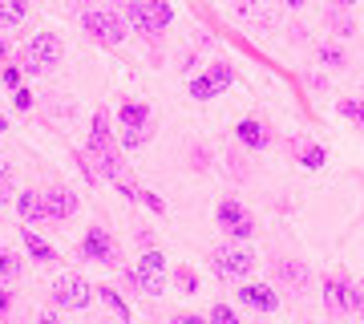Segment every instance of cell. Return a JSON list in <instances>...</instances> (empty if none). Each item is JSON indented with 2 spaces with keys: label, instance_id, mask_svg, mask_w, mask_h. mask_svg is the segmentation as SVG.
<instances>
[{
  "label": "cell",
  "instance_id": "6da1fadb",
  "mask_svg": "<svg viewBox=\"0 0 364 324\" xmlns=\"http://www.w3.org/2000/svg\"><path fill=\"white\" fill-rule=\"evenodd\" d=\"M90 158L102 167L105 179H114L122 191L130 194V199H138V191H134V182L122 179V155H117L114 138H109V117H105V110H97V117H93V134H90Z\"/></svg>",
  "mask_w": 364,
  "mask_h": 324
},
{
  "label": "cell",
  "instance_id": "7a4b0ae2",
  "mask_svg": "<svg viewBox=\"0 0 364 324\" xmlns=\"http://www.w3.org/2000/svg\"><path fill=\"white\" fill-rule=\"evenodd\" d=\"M130 25L138 33H162L170 25V4L166 0H130Z\"/></svg>",
  "mask_w": 364,
  "mask_h": 324
},
{
  "label": "cell",
  "instance_id": "3957f363",
  "mask_svg": "<svg viewBox=\"0 0 364 324\" xmlns=\"http://www.w3.org/2000/svg\"><path fill=\"white\" fill-rule=\"evenodd\" d=\"M25 61L33 73H49L53 65L61 61V41H57V33H37V37L28 41Z\"/></svg>",
  "mask_w": 364,
  "mask_h": 324
},
{
  "label": "cell",
  "instance_id": "277c9868",
  "mask_svg": "<svg viewBox=\"0 0 364 324\" xmlns=\"http://www.w3.org/2000/svg\"><path fill=\"white\" fill-rule=\"evenodd\" d=\"M85 28H90L93 41H102V45H117V41L126 37V25H122V16L105 13V9H90L85 13Z\"/></svg>",
  "mask_w": 364,
  "mask_h": 324
},
{
  "label": "cell",
  "instance_id": "5b68a950",
  "mask_svg": "<svg viewBox=\"0 0 364 324\" xmlns=\"http://www.w3.org/2000/svg\"><path fill=\"white\" fill-rule=\"evenodd\" d=\"M93 296V288L81 280V276H61L57 284H53V300H57V308H85Z\"/></svg>",
  "mask_w": 364,
  "mask_h": 324
},
{
  "label": "cell",
  "instance_id": "8992f818",
  "mask_svg": "<svg viewBox=\"0 0 364 324\" xmlns=\"http://www.w3.org/2000/svg\"><path fill=\"white\" fill-rule=\"evenodd\" d=\"M138 284H142L146 296H162V288H166V263H162V256L158 251H146L142 259H138Z\"/></svg>",
  "mask_w": 364,
  "mask_h": 324
},
{
  "label": "cell",
  "instance_id": "52a82bcc",
  "mask_svg": "<svg viewBox=\"0 0 364 324\" xmlns=\"http://www.w3.org/2000/svg\"><path fill=\"white\" fill-rule=\"evenodd\" d=\"M251 268H255V256H251L247 247H223V251H215V272H219L223 280L247 276Z\"/></svg>",
  "mask_w": 364,
  "mask_h": 324
},
{
  "label": "cell",
  "instance_id": "ba28073f",
  "mask_svg": "<svg viewBox=\"0 0 364 324\" xmlns=\"http://www.w3.org/2000/svg\"><path fill=\"white\" fill-rule=\"evenodd\" d=\"M146 105L138 102H126L122 105V142L126 146H142L146 142Z\"/></svg>",
  "mask_w": 364,
  "mask_h": 324
},
{
  "label": "cell",
  "instance_id": "9c48e42d",
  "mask_svg": "<svg viewBox=\"0 0 364 324\" xmlns=\"http://www.w3.org/2000/svg\"><path fill=\"white\" fill-rule=\"evenodd\" d=\"M231 65H210L207 73H203V78H195L191 81V98H198V102H203V98H210V93H219V90H227V85H231Z\"/></svg>",
  "mask_w": 364,
  "mask_h": 324
},
{
  "label": "cell",
  "instance_id": "30bf717a",
  "mask_svg": "<svg viewBox=\"0 0 364 324\" xmlns=\"http://www.w3.org/2000/svg\"><path fill=\"white\" fill-rule=\"evenodd\" d=\"M81 251H85L90 259H97V263H109V268L117 263V244L109 239V231H105V227H90V235H85Z\"/></svg>",
  "mask_w": 364,
  "mask_h": 324
},
{
  "label": "cell",
  "instance_id": "8fae6325",
  "mask_svg": "<svg viewBox=\"0 0 364 324\" xmlns=\"http://www.w3.org/2000/svg\"><path fill=\"white\" fill-rule=\"evenodd\" d=\"M219 223L227 227V231L235 235V239H247L251 231H255V219H251L247 211L239 207L235 199H227V203H219Z\"/></svg>",
  "mask_w": 364,
  "mask_h": 324
},
{
  "label": "cell",
  "instance_id": "7c38bea8",
  "mask_svg": "<svg viewBox=\"0 0 364 324\" xmlns=\"http://www.w3.org/2000/svg\"><path fill=\"white\" fill-rule=\"evenodd\" d=\"M324 304H328V312H336V316L356 312V296H352V288L344 284V280H328L324 284Z\"/></svg>",
  "mask_w": 364,
  "mask_h": 324
},
{
  "label": "cell",
  "instance_id": "4fadbf2b",
  "mask_svg": "<svg viewBox=\"0 0 364 324\" xmlns=\"http://www.w3.org/2000/svg\"><path fill=\"white\" fill-rule=\"evenodd\" d=\"M239 304H247V308H255V312H272L275 304H279V296H275L267 284H243L239 288Z\"/></svg>",
  "mask_w": 364,
  "mask_h": 324
},
{
  "label": "cell",
  "instance_id": "5bb4252c",
  "mask_svg": "<svg viewBox=\"0 0 364 324\" xmlns=\"http://www.w3.org/2000/svg\"><path fill=\"white\" fill-rule=\"evenodd\" d=\"M275 280L284 288H291V292H304V288H308V268H304L299 259H279V263H275Z\"/></svg>",
  "mask_w": 364,
  "mask_h": 324
},
{
  "label": "cell",
  "instance_id": "9a60e30c",
  "mask_svg": "<svg viewBox=\"0 0 364 324\" xmlns=\"http://www.w3.org/2000/svg\"><path fill=\"white\" fill-rule=\"evenodd\" d=\"M239 142L243 146H251V150H263V146L272 142V134H267V126L263 122H255V117H247V122H239Z\"/></svg>",
  "mask_w": 364,
  "mask_h": 324
},
{
  "label": "cell",
  "instance_id": "2e32d148",
  "mask_svg": "<svg viewBox=\"0 0 364 324\" xmlns=\"http://www.w3.org/2000/svg\"><path fill=\"white\" fill-rule=\"evenodd\" d=\"M45 207H49V219H69L77 211V199L69 191H49L45 194Z\"/></svg>",
  "mask_w": 364,
  "mask_h": 324
},
{
  "label": "cell",
  "instance_id": "e0dca14e",
  "mask_svg": "<svg viewBox=\"0 0 364 324\" xmlns=\"http://www.w3.org/2000/svg\"><path fill=\"white\" fill-rule=\"evenodd\" d=\"M16 207H21V215H25L28 223H37V219H49V207H45V194H21L16 199Z\"/></svg>",
  "mask_w": 364,
  "mask_h": 324
},
{
  "label": "cell",
  "instance_id": "ac0fdd59",
  "mask_svg": "<svg viewBox=\"0 0 364 324\" xmlns=\"http://www.w3.org/2000/svg\"><path fill=\"white\" fill-rule=\"evenodd\" d=\"M25 247L33 251V259H41V263H53V259H57V256H53V247L45 244V239H41L33 227H25Z\"/></svg>",
  "mask_w": 364,
  "mask_h": 324
},
{
  "label": "cell",
  "instance_id": "d6986e66",
  "mask_svg": "<svg viewBox=\"0 0 364 324\" xmlns=\"http://www.w3.org/2000/svg\"><path fill=\"white\" fill-rule=\"evenodd\" d=\"M324 21L332 25V33H336V37H352V33H356V21H352L348 13H340V9H328Z\"/></svg>",
  "mask_w": 364,
  "mask_h": 324
},
{
  "label": "cell",
  "instance_id": "ffe728a7",
  "mask_svg": "<svg viewBox=\"0 0 364 324\" xmlns=\"http://www.w3.org/2000/svg\"><path fill=\"white\" fill-rule=\"evenodd\" d=\"M25 0H0V25H16V21H25Z\"/></svg>",
  "mask_w": 364,
  "mask_h": 324
},
{
  "label": "cell",
  "instance_id": "44dd1931",
  "mask_svg": "<svg viewBox=\"0 0 364 324\" xmlns=\"http://www.w3.org/2000/svg\"><path fill=\"white\" fill-rule=\"evenodd\" d=\"M296 155H299V162L308 170H316V167H324V146H312V142H296Z\"/></svg>",
  "mask_w": 364,
  "mask_h": 324
},
{
  "label": "cell",
  "instance_id": "7402d4cb",
  "mask_svg": "<svg viewBox=\"0 0 364 324\" xmlns=\"http://www.w3.org/2000/svg\"><path fill=\"white\" fill-rule=\"evenodd\" d=\"M97 296H102L105 304H109V308L117 312V316H126V320H130V308H126V304H122V296H117L114 288H97Z\"/></svg>",
  "mask_w": 364,
  "mask_h": 324
},
{
  "label": "cell",
  "instance_id": "603a6c76",
  "mask_svg": "<svg viewBox=\"0 0 364 324\" xmlns=\"http://www.w3.org/2000/svg\"><path fill=\"white\" fill-rule=\"evenodd\" d=\"M16 272H21V259L13 251H0V280H13Z\"/></svg>",
  "mask_w": 364,
  "mask_h": 324
},
{
  "label": "cell",
  "instance_id": "cb8c5ba5",
  "mask_svg": "<svg viewBox=\"0 0 364 324\" xmlns=\"http://www.w3.org/2000/svg\"><path fill=\"white\" fill-rule=\"evenodd\" d=\"M340 114L352 117V122H360V126H364V102H340Z\"/></svg>",
  "mask_w": 364,
  "mask_h": 324
},
{
  "label": "cell",
  "instance_id": "d4e9b609",
  "mask_svg": "<svg viewBox=\"0 0 364 324\" xmlns=\"http://www.w3.org/2000/svg\"><path fill=\"white\" fill-rule=\"evenodd\" d=\"M210 320H219V324H235V308H227V304H215V308H210Z\"/></svg>",
  "mask_w": 364,
  "mask_h": 324
},
{
  "label": "cell",
  "instance_id": "484cf974",
  "mask_svg": "<svg viewBox=\"0 0 364 324\" xmlns=\"http://www.w3.org/2000/svg\"><path fill=\"white\" fill-rule=\"evenodd\" d=\"M320 61H324V65H344V53L328 45V49H320Z\"/></svg>",
  "mask_w": 364,
  "mask_h": 324
},
{
  "label": "cell",
  "instance_id": "4316f807",
  "mask_svg": "<svg viewBox=\"0 0 364 324\" xmlns=\"http://www.w3.org/2000/svg\"><path fill=\"white\" fill-rule=\"evenodd\" d=\"M9 191H13V174L9 167H0V199H9Z\"/></svg>",
  "mask_w": 364,
  "mask_h": 324
},
{
  "label": "cell",
  "instance_id": "83f0119b",
  "mask_svg": "<svg viewBox=\"0 0 364 324\" xmlns=\"http://www.w3.org/2000/svg\"><path fill=\"white\" fill-rule=\"evenodd\" d=\"M178 284L186 288V292H198V276L195 272H178Z\"/></svg>",
  "mask_w": 364,
  "mask_h": 324
},
{
  "label": "cell",
  "instance_id": "f1b7e54d",
  "mask_svg": "<svg viewBox=\"0 0 364 324\" xmlns=\"http://www.w3.org/2000/svg\"><path fill=\"white\" fill-rule=\"evenodd\" d=\"M33 105V93L28 90H16V110H28Z\"/></svg>",
  "mask_w": 364,
  "mask_h": 324
},
{
  "label": "cell",
  "instance_id": "f546056e",
  "mask_svg": "<svg viewBox=\"0 0 364 324\" xmlns=\"http://www.w3.org/2000/svg\"><path fill=\"white\" fill-rule=\"evenodd\" d=\"M352 296H356V312L364 316V280H360V288H352Z\"/></svg>",
  "mask_w": 364,
  "mask_h": 324
},
{
  "label": "cell",
  "instance_id": "4dcf8cb0",
  "mask_svg": "<svg viewBox=\"0 0 364 324\" xmlns=\"http://www.w3.org/2000/svg\"><path fill=\"white\" fill-rule=\"evenodd\" d=\"M0 78H4V85H16V81H21V73H16V69H4Z\"/></svg>",
  "mask_w": 364,
  "mask_h": 324
},
{
  "label": "cell",
  "instance_id": "1f68e13d",
  "mask_svg": "<svg viewBox=\"0 0 364 324\" xmlns=\"http://www.w3.org/2000/svg\"><path fill=\"white\" fill-rule=\"evenodd\" d=\"M9 304H13V296H9V292L0 288V312H9Z\"/></svg>",
  "mask_w": 364,
  "mask_h": 324
},
{
  "label": "cell",
  "instance_id": "d6a6232c",
  "mask_svg": "<svg viewBox=\"0 0 364 324\" xmlns=\"http://www.w3.org/2000/svg\"><path fill=\"white\" fill-rule=\"evenodd\" d=\"M287 4H291V9H299V4H304V0H287Z\"/></svg>",
  "mask_w": 364,
  "mask_h": 324
},
{
  "label": "cell",
  "instance_id": "836d02e7",
  "mask_svg": "<svg viewBox=\"0 0 364 324\" xmlns=\"http://www.w3.org/2000/svg\"><path fill=\"white\" fill-rule=\"evenodd\" d=\"M0 130H9V126H4V117H0Z\"/></svg>",
  "mask_w": 364,
  "mask_h": 324
},
{
  "label": "cell",
  "instance_id": "e575fe53",
  "mask_svg": "<svg viewBox=\"0 0 364 324\" xmlns=\"http://www.w3.org/2000/svg\"><path fill=\"white\" fill-rule=\"evenodd\" d=\"M340 4H348V0H340Z\"/></svg>",
  "mask_w": 364,
  "mask_h": 324
}]
</instances>
